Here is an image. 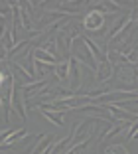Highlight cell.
I'll list each match as a JSON object with an SVG mask.
<instances>
[{"label": "cell", "mask_w": 138, "mask_h": 154, "mask_svg": "<svg viewBox=\"0 0 138 154\" xmlns=\"http://www.w3.org/2000/svg\"><path fill=\"white\" fill-rule=\"evenodd\" d=\"M71 54H73V59H77V61L85 63L91 71H97V65L99 63L95 61L93 54L89 51V48H87V44H85L83 34H81V36H75L71 40Z\"/></svg>", "instance_id": "6da1fadb"}, {"label": "cell", "mask_w": 138, "mask_h": 154, "mask_svg": "<svg viewBox=\"0 0 138 154\" xmlns=\"http://www.w3.org/2000/svg\"><path fill=\"white\" fill-rule=\"evenodd\" d=\"M81 26L85 30H89V32H99L101 30V34H103L105 32V14L101 10H89V12L85 14Z\"/></svg>", "instance_id": "7a4b0ae2"}, {"label": "cell", "mask_w": 138, "mask_h": 154, "mask_svg": "<svg viewBox=\"0 0 138 154\" xmlns=\"http://www.w3.org/2000/svg\"><path fill=\"white\" fill-rule=\"evenodd\" d=\"M10 107H12L18 117L22 121H26V107H24V95H22V89H20L16 83H14V89H12V97H10Z\"/></svg>", "instance_id": "3957f363"}, {"label": "cell", "mask_w": 138, "mask_h": 154, "mask_svg": "<svg viewBox=\"0 0 138 154\" xmlns=\"http://www.w3.org/2000/svg\"><path fill=\"white\" fill-rule=\"evenodd\" d=\"M95 79H97L99 83H107L109 79H111L112 75H115V65L109 61V59H103V61H99L97 65V71H95Z\"/></svg>", "instance_id": "277c9868"}, {"label": "cell", "mask_w": 138, "mask_h": 154, "mask_svg": "<svg viewBox=\"0 0 138 154\" xmlns=\"http://www.w3.org/2000/svg\"><path fill=\"white\" fill-rule=\"evenodd\" d=\"M69 91H73V93H77V89H79L81 85V67L79 63H77V59H69Z\"/></svg>", "instance_id": "5b68a950"}, {"label": "cell", "mask_w": 138, "mask_h": 154, "mask_svg": "<svg viewBox=\"0 0 138 154\" xmlns=\"http://www.w3.org/2000/svg\"><path fill=\"white\" fill-rule=\"evenodd\" d=\"M32 55H34L36 61H41V63H48V65H57V57L54 54H49V51L41 50V48H34Z\"/></svg>", "instance_id": "8992f818"}, {"label": "cell", "mask_w": 138, "mask_h": 154, "mask_svg": "<svg viewBox=\"0 0 138 154\" xmlns=\"http://www.w3.org/2000/svg\"><path fill=\"white\" fill-rule=\"evenodd\" d=\"M54 75H55V79H57V81H67V79H69V59L57 61Z\"/></svg>", "instance_id": "52a82bcc"}, {"label": "cell", "mask_w": 138, "mask_h": 154, "mask_svg": "<svg viewBox=\"0 0 138 154\" xmlns=\"http://www.w3.org/2000/svg\"><path fill=\"white\" fill-rule=\"evenodd\" d=\"M41 115H44L51 125H55V127H63V125H65V122H63V113L61 111H41Z\"/></svg>", "instance_id": "ba28073f"}, {"label": "cell", "mask_w": 138, "mask_h": 154, "mask_svg": "<svg viewBox=\"0 0 138 154\" xmlns=\"http://www.w3.org/2000/svg\"><path fill=\"white\" fill-rule=\"evenodd\" d=\"M105 154H130L124 144H111L105 148Z\"/></svg>", "instance_id": "9c48e42d"}, {"label": "cell", "mask_w": 138, "mask_h": 154, "mask_svg": "<svg viewBox=\"0 0 138 154\" xmlns=\"http://www.w3.org/2000/svg\"><path fill=\"white\" fill-rule=\"evenodd\" d=\"M12 79V71H4V69H0V87L4 85L6 81Z\"/></svg>", "instance_id": "30bf717a"}, {"label": "cell", "mask_w": 138, "mask_h": 154, "mask_svg": "<svg viewBox=\"0 0 138 154\" xmlns=\"http://www.w3.org/2000/svg\"><path fill=\"white\" fill-rule=\"evenodd\" d=\"M0 61H8V50L2 42H0Z\"/></svg>", "instance_id": "8fae6325"}]
</instances>
